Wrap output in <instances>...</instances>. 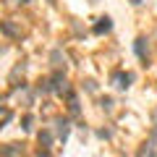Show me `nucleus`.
Here are the masks:
<instances>
[{
    "label": "nucleus",
    "mask_w": 157,
    "mask_h": 157,
    "mask_svg": "<svg viewBox=\"0 0 157 157\" xmlns=\"http://www.w3.org/2000/svg\"><path fill=\"white\" fill-rule=\"evenodd\" d=\"M110 29H113V18H110V16H100V18H97V24H94V29H92V32H94V34H100V37H102V34H107Z\"/></svg>",
    "instance_id": "nucleus-4"
},
{
    "label": "nucleus",
    "mask_w": 157,
    "mask_h": 157,
    "mask_svg": "<svg viewBox=\"0 0 157 157\" xmlns=\"http://www.w3.org/2000/svg\"><path fill=\"white\" fill-rule=\"evenodd\" d=\"M136 157H157V149H155V139L144 141V144H141V149H139V155H136Z\"/></svg>",
    "instance_id": "nucleus-7"
},
{
    "label": "nucleus",
    "mask_w": 157,
    "mask_h": 157,
    "mask_svg": "<svg viewBox=\"0 0 157 157\" xmlns=\"http://www.w3.org/2000/svg\"><path fill=\"white\" fill-rule=\"evenodd\" d=\"M113 105H115V102H113V97H100V107H102V110L110 113V110H113Z\"/></svg>",
    "instance_id": "nucleus-10"
},
{
    "label": "nucleus",
    "mask_w": 157,
    "mask_h": 157,
    "mask_svg": "<svg viewBox=\"0 0 157 157\" xmlns=\"http://www.w3.org/2000/svg\"><path fill=\"white\" fill-rule=\"evenodd\" d=\"M155 136H157V123H155Z\"/></svg>",
    "instance_id": "nucleus-16"
},
{
    "label": "nucleus",
    "mask_w": 157,
    "mask_h": 157,
    "mask_svg": "<svg viewBox=\"0 0 157 157\" xmlns=\"http://www.w3.org/2000/svg\"><path fill=\"white\" fill-rule=\"evenodd\" d=\"M0 157H24V144H18V141L3 144L0 147Z\"/></svg>",
    "instance_id": "nucleus-2"
},
{
    "label": "nucleus",
    "mask_w": 157,
    "mask_h": 157,
    "mask_svg": "<svg viewBox=\"0 0 157 157\" xmlns=\"http://www.w3.org/2000/svg\"><path fill=\"white\" fill-rule=\"evenodd\" d=\"M97 136H100V139H110V131L102 128V131H97Z\"/></svg>",
    "instance_id": "nucleus-13"
},
{
    "label": "nucleus",
    "mask_w": 157,
    "mask_h": 157,
    "mask_svg": "<svg viewBox=\"0 0 157 157\" xmlns=\"http://www.w3.org/2000/svg\"><path fill=\"white\" fill-rule=\"evenodd\" d=\"M11 118H13V110L0 105V128H6V123H11Z\"/></svg>",
    "instance_id": "nucleus-8"
},
{
    "label": "nucleus",
    "mask_w": 157,
    "mask_h": 157,
    "mask_svg": "<svg viewBox=\"0 0 157 157\" xmlns=\"http://www.w3.org/2000/svg\"><path fill=\"white\" fill-rule=\"evenodd\" d=\"M32 123H34V115H24V121H21V128H24V131H32Z\"/></svg>",
    "instance_id": "nucleus-11"
},
{
    "label": "nucleus",
    "mask_w": 157,
    "mask_h": 157,
    "mask_svg": "<svg viewBox=\"0 0 157 157\" xmlns=\"http://www.w3.org/2000/svg\"><path fill=\"white\" fill-rule=\"evenodd\" d=\"M37 157H50V152H47V149H39V152H37Z\"/></svg>",
    "instance_id": "nucleus-14"
},
{
    "label": "nucleus",
    "mask_w": 157,
    "mask_h": 157,
    "mask_svg": "<svg viewBox=\"0 0 157 157\" xmlns=\"http://www.w3.org/2000/svg\"><path fill=\"white\" fill-rule=\"evenodd\" d=\"M37 139H39V147H42V149H50V144H52V134L50 131H39Z\"/></svg>",
    "instance_id": "nucleus-9"
},
{
    "label": "nucleus",
    "mask_w": 157,
    "mask_h": 157,
    "mask_svg": "<svg viewBox=\"0 0 157 157\" xmlns=\"http://www.w3.org/2000/svg\"><path fill=\"white\" fill-rule=\"evenodd\" d=\"M55 126H58V128H55V134H58V139H60L63 144H66V139H68V134H71V123H68L66 118H58V121H55Z\"/></svg>",
    "instance_id": "nucleus-5"
},
{
    "label": "nucleus",
    "mask_w": 157,
    "mask_h": 157,
    "mask_svg": "<svg viewBox=\"0 0 157 157\" xmlns=\"http://www.w3.org/2000/svg\"><path fill=\"white\" fill-rule=\"evenodd\" d=\"M131 81H134V73H128V71H113V76H110V84L115 89H128Z\"/></svg>",
    "instance_id": "nucleus-1"
},
{
    "label": "nucleus",
    "mask_w": 157,
    "mask_h": 157,
    "mask_svg": "<svg viewBox=\"0 0 157 157\" xmlns=\"http://www.w3.org/2000/svg\"><path fill=\"white\" fill-rule=\"evenodd\" d=\"M134 52H136V58H139V60H147V55H149V39H147V37H136Z\"/></svg>",
    "instance_id": "nucleus-3"
},
{
    "label": "nucleus",
    "mask_w": 157,
    "mask_h": 157,
    "mask_svg": "<svg viewBox=\"0 0 157 157\" xmlns=\"http://www.w3.org/2000/svg\"><path fill=\"white\" fill-rule=\"evenodd\" d=\"M68 110H71L73 115H76V113H78V100H76V97H73V94L68 97Z\"/></svg>",
    "instance_id": "nucleus-12"
},
{
    "label": "nucleus",
    "mask_w": 157,
    "mask_h": 157,
    "mask_svg": "<svg viewBox=\"0 0 157 157\" xmlns=\"http://www.w3.org/2000/svg\"><path fill=\"white\" fill-rule=\"evenodd\" d=\"M21 3H29V0H21Z\"/></svg>",
    "instance_id": "nucleus-17"
},
{
    "label": "nucleus",
    "mask_w": 157,
    "mask_h": 157,
    "mask_svg": "<svg viewBox=\"0 0 157 157\" xmlns=\"http://www.w3.org/2000/svg\"><path fill=\"white\" fill-rule=\"evenodd\" d=\"M141 3H144V0H131V6H141Z\"/></svg>",
    "instance_id": "nucleus-15"
},
{
    "label": "nucleus",
    "mask_w": 157,
    "mask_h": 157,
    "mask_svg": "<svg viewBox=\"0 0 157 157\" xmlns=\"http://www.w3.org/2000/svg\"><path fill=\"white\" fill-rule=\"evenodd\" d=\"M0 32L6 34V37H13V39L21 37V29H18L13 21H0Z\"/></svg>",
    "instance_id": "nucleus-6"
}]
</instances>
